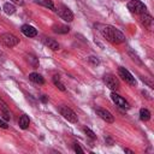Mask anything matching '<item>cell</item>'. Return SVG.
<instances>
[{"label":"cell","mask_w":154,"mask_h":154,"mask_svg":"<svg viewBox=\"0 0 154 154\" xmlns=\"http://www.w3.org/2000/svg\"><path fill=\"white\" fill-rule=\"evenodd\" d=\"M88 61H89L91 65H95V66L100 64V60H99L96 57H94V55H90V57L88 58Z\"/></svg>","instance_id":"603a6c76"},{"label":"cell","mask_w":154,"mask_h":154,"mask_svg":"<svg viewBox=\"0 0 154 154\" xmlns=\"http://www.w3.org/2000/svg\"><path fill=\"white\" fill-rule=\"evenodd\" d=\"M59 17L61 19H64L65 22H72L73 20V13L71 12V10L66 6H60V8L57 11Z\"/></svg>","instance_id":"ba28073f"},{"label":"cell","mask_w":154,"mask_h":154,"mask_svg":"<svg viewBox=\"0 0 154 154\" xmlns=\"http://www.w3.org/2000/svg\"><path fill=\"white\" fill-rule=\"evenodd\" d=\"M0 41L6 46V47H14L19 43V38L17 36H14L13 34L10 32H5L0 36Z\"/></svg>","instance_id":"277c9868"},{"label":"cell","mask_w":154,"mask_h":154,"mask_svg":"<svg viewBox=\"0 0 154 154\" xmlns=\"http://www.w3.org/2000/svg\"><path fill=\"white\" fill-rule=\"evenodd\" d=\"M53 82H54V84H55L57 88H59L61 91H65V87H64V84L60 82L59 76H54V77H53Z\"/></svg>","instance_id":"ffe728a7"},{"label":"cell","mask_w":154,"mask_h":154,"mask_svg":"<svg viewBox=\"0 0 154 154\" xmlns=\"http://www.w3.org/2000/svg\"><path fill=\"white\" fill-rule=\"evenodd\" d=\"M118 75H119V77H122L123 81H125V83H128L130 85H135L136 84L135 77L125 67H118Z\"/></svg>","instance_id":"5b68a950"},{"label":"cell","mask_w":154,"mask_h":154,"mask_svg":"<svg viewBox=\"0 0 154 154\" xmlns=\"http://www.w3.org/2000/svg\"><path fill=\"white\" fill-rule=\"evenodd\" d=\"M4 11H5L6 14H13V13L16 12V7H14V5L11 4V2H6V4L4 5Z\"/></svg>","instance_id":"d6986e66"},{"label":"cell","mask_w":154,"mask_h":154,"mask_svg":"<svg viewBox=\"0 0 154 154\" xmlns=\"http://www.w3.org/2000/svg\"><path fill=\"white\" fill-rule=\"evenodd\" d=\"M140 118H141V120H143V122L149 120V119H150V112H149L147 108H141V109H140Z\"/></svg>","instance_id":"ac0fdd59"},{"label":"cell","mask_w":154,"mask_h":154,"mask_svg":"<svg viewBox=\"0 0 154 154\" xmlns=\"http://www.w3.org/2000/svg\"><path fill=\"white\" fill-rule=\"evenodd\" d=\"M106 143H108V146H112L113 144V141L111 138H106Z\"/></svg>","instance_id":"f1b7e54d"},{"label":"cell","mask_w":154,"mask_h":154,"mask_svg":"<svg viewBox=\"0 0 154 154\" xmlns=\"http://www.w3.org/2000/svg\"><path fill=\"white\" fill-rule=\"evenodd\" d=\"M83 130H84L85 135H87L89 138H91V140H95V138H96V135H95V134H94V132H93V131H91L89 128H84Z\"/></svg>","instance_id":"7402d4cb"},{"label":"cell","mask_w":154,"mask_h":154,"mask_svg":"<svg viewBox=\"0 0 154 154\" xmlns=\"http://www.w3.org/2000/svg\"><path fill=\"white\" fill-rule=\"evenodd\" d=\"M36 2L42 5V6H45V7H47V8H49V10H52V11H54V12H57V8H55V6H54L52 0H37Z\"/></svg>","instance_id":"e0dca14e"},{"label":"cell","mask_w":154,"mask_h":154,"mask_svg":"<svg viewBox=\"0 0 154 154\" xmlns=\"http://www.w3.org/2000/svg\"><path fill=\"white\" fill-rule=\"evenodd\" d=\"M103 82L105 84L111 89V90H118L119 89V81L116 76L111 75V73H107L103 76Z\"/></svg>","instance_id":"8992f818"},{"label":"cell","mask_w":154,"mask_h":154,"mask_svg":"<svg viewBox=\"0 0 154 154\" xmlns=\"http://www.w3.org/2000/svg\"><path fill=\"white\" fill-rule=\"evenodd\" d=\"M124 152H125V153H129V154H134V152H132V150H130V149H128V148H125V149H124Z\"/></svg>","instance_id":"f546056e"},{"label":"cell","mask_w":154,"mask_h":154,"mask_svg":"<svg viewBox=\"0 0 154 154\" xmlns=\"http://www.w3.org/2000/svg\"><path fill=\"white\" fill-rule=\"evenodd\" d=\"M129 54L131 55V59H132L134 61H136V63H137L138 65H142V61H141V60L138 59V57H137L136 54H134V52H131V51H130V52H129Z\"/></svg>","instance_id":"cb8c5ba5"},{"label":"cell","mask_w":154,"mask_h":154,"mask_svg":"<svg viewBox=\"0 0 154 154\" xmlns=\"http://www.w3.org/2000/svg\"><path fill=\"white\" fill-rule=\"evenodd\" d=\"M11 1L14 4H18V5H23V0H11Z\"/></svg>","instance_id":"83f0119b"},{"label":"cell","mask_w":154,"mask_h":154,"mask_svg":"<svg viewBox=\"0 0 154 154\" xmlns=\"http://www.w3.org/2000/svg\"><path fill=\"white\" fill-rule=\"evenodd\" d=\"M100 31H101L102 36L107 41H109L111 43H113V45H119V43H123L125 41V36L123 35V32L120 30L111 26V25L102 26L100 29Z\"/></svg>","instance_id":"6da1fadb"},{"label":"cell","mask_w":154,"mask_h":154,"mask_svg":"<svg viewBox=\"0 0 154 154\" xmlns=\"http://www.w3.org/2000/svg\"><path fill=\"white\" fill-rule=\"evenodd\" d=\"M20 31H22L26 37H35V36L37 35V30H36L34 26L29 25V24H24V25H22Z\"/></svg>","instance_id":"30bf717a"},{"label":"cell","mask_w":154,"mask_h":154,"mask_svg":"<svg viewBox=\"0 0 154 154\" xmlns=\"http://www.w3.org/2000/svg\"><path fill=\"white\" fill-rule=\"evenodd\" d=\"M111 99H112V101H113L117 106H119V107H122V108H129V107H130L129 102H128L124 97H122L120 95H118V94H116V93H112V94H111Z\"/></svg>","instance_id":"9c48e42d"},{"label":"cell","mask_w":154,"mask_h":154,"mask_svg":"<svg viewBox=\"0 0 154 154\" xmlns=\"http://www.w3.org/2000/svg\"><path fill=\"white\" fill-rule=\"evenodd\" d=\"M95 112H96V114H97L102 120H105L106 123H113V122H114V117H113L112 113L108 112L107 109L101 108V107H96V108H95Z\"/></svg>","instance_id":"52a82bcc"},{"label":"cell","mask_w":154,"mask_h":154,"mask_svg":"<svg viewBox=\"0 0 154 154\" xmlns=\"http://www.w3.org/2000/svg\"><path fill=\"white\" fill-rule=\"evenodd\" d=\"M43 43H45L48 48H51L52 51H58V49H59V43H58L55 40L51 38V37H45V38H43Z\"/></svg>","instance_id":"7c38bea8"},{"label":"cell","mask_w":154,"mask_h":154,"mask_svg":"<svg viewBox=\"0 0 154 154\" xmlns=\"http://www.w3.org/2000/svg\"><path fill=\"white\" fill-rule=\"evenodd\" d=\"M59 112H60V114H61L67 122H70V123H77V122H78L77 114H76L71 108H69L67 106H60V107H59Z\"/></svg>","instance_id":"3957f363"},{"label":"cell","mask_w":154,"mask_h":154,"mask_svg":"<svg viewBox=\"0 0 154 154\" xmlns=\"http://www.w3.org/2000/svg\"><path fill=\"white\" fill-rule=\"evenodd\" d=\"M0 128H2V129H7V128H8V125H7V123H6V122H4L2 119H0Z\"/></svg>","instance_id":"484cf974"},{"label":"cell","mask_w":154,"mask_h":154,"mask_svg":"<svg viewBox=\"0 0 154 154\" xmlns=\"http://www.w3.org/2000/svg\"><path fill=\"white\" fill-rule=\"evenodd\" d=\"M29 79H30L31 82L36 83V84H43V83H45L43 77H42L41 75L36 73V72H31V73L29 75Z\"/></svg>","instance_id":"4fadbf2b"},{"label":"cell","mask_w":154,"mask_h":154,"mask_svg":"<svg viewBox=\"0 0 154 154\" xmlns=\"http://www.w3.org/2000/svg\"><path fill=\"white\" fill-rule=\"evenodd\" d=\"M18 124H19L20 129H26V128L29 126V124H30V119H29V117H28L26 114H23V116L19 118Z\"/></svg>","instance_id":"2e32d148"},{"label":"cell","mask_w":154,"mask_h":154,"mask_svg":"<svg viewBox=\"0 0 154 154\" xmlns=\"http://www.w3.org/2000/svg\"><path fill=\"white\" fill-rule=\"evenodd\" d=\"M41 101H42L43 103H46V102L48 101V97H47L46 95H42V96H41Z\"/></svg>","instance_id":"4316f807"},{"label":"cell","mask_w":154,"mask_h":154,"mask_svg":"<svg viewBox=\"0 0 154 154\" xmlns=\"http://www.w3.org/2000/svg\"><path fill=\"white\" fill-rule=\"evenodd\" d=\"M28 61H29L34 67L38 66V60H37V58H36V57H34V55H31V54H29V55H28Z\"/></svg>","instance_id":"44dd1931"},{"label":"cell","mask_w":154,"mask_h":154,"mask_svg":"<svg viewBox=\"0 0 154 154\" xmlns=\"http://www.w3.org/2000/svg\"><path fill=\"white\" fill-rule=\"evenodd\" d=\"M128 10L131 12V13H135V14H141L143 12H146L147 7L146 5L140 1V0H131L128 2Z\"/></svg>","instance_id":"7a4b0ae2"},{"label":"cell","mask_w":154,"mask_h":154,"mask_svg":"<svg viewBox=\"0 0 154 154\" xmlns=\"http://www.w3.org/2000/svg\"><path fill=\"white\" fill-rule=\"evenodd\" d=\"M0 108H1V111H2V118L5 119V120H10L11 119V113L8 112V108H7V105L0 99Z\"/></svg>","instance_id":"5bb4252c"},{"label":"cell","mask_w":154,"mask_h":154,"mask_svg":"<svg viewBox=\"0 0 154 154\" xmlns=\"http://www.w3.org/2000/svg\"><path fill=\"white\" fill-rule=\"evenodd\" d=\"M141 23H142V25L143 26H146V28H152V24H153V18H152V16L150 14H148V13H146V12H143V13H141Z\"/></svg>","instance_id":"8fae6325"},{"label":"cell","mask_w":154,"mask_h":154,"mask_svg":"<svg viewBox=\"0 0 154 154\" xmlns=\"http://www.w3.org/2000/svg\"><path fill=\"white\" fill-rule=\"evenodd\" d=\"M73 149H75V152H77V153H81V154H83V153H84V150L79 147V144H78V143H75V144H73Z\"/></svg>","instance_id":"d4e9b609"},{"label":"cell","mask_w":154,"mask_h":154,"mask_svg":"<svg viewBox=\"0 0 154 154\" xmlns=\"http://www.w3.org/2000/svg\"><path fill=\"white\" fill-rule=\"evenodd\" d=\"M53 31L57 34H67L70 31V26L64 25V24H58L53 26Z\"/></svg>","instance_id":"9a60e30c"}]
</instances>
